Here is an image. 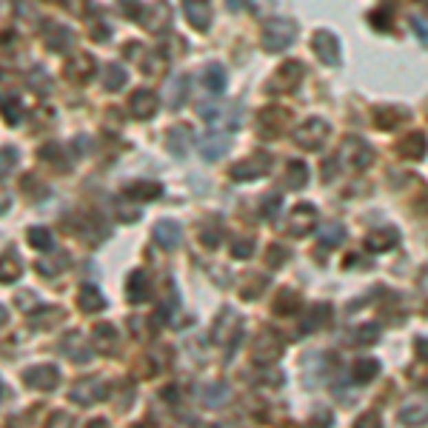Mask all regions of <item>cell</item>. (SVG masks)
I'll list each match as a JSON object with an SVG mask.
<instances>
[{
    "label": "cell",
    "instance_id": "484cf974",
    "mask_svg": "<svg viewBox=\"0 0 428 428\" xmlns=\"http://www.w3.org/2000/svg\"><path fill=\"white\" fill-rule=\"evenodd\" d=\"M328 317H332V308H328V306H317V308H311V317L303 323V332H314V325L320 323H325Z\"/></svg>",
    "mask_w": 428,
    "mask_h": 428
},
{
    "label": "cell",
    "instance_id": "5bb4252c",
    "mask_svg": "<svg viewBox=\"0 0 428 428\" xmlns=\"http://www.w3.org/2000/svg\"><path fill=\"white\" fill-rule=\"evenodd\" d=\"M400 420L405 425H422L428 420V400L420 397V400H411V403H405L400 408Z\"/></svg>",
    "mask_w": 428,
    "mask_h": 428
},
{
    "label": "cell",
    "instance_id": "8d00e7d4",
    "mask_svg": "<svg viewBox=\"0 0 428 428\" xmlns=\"http://www.w3.org/2000/svg\"><path fill=\"white\" fill-rule=\"evenodd\" d=\"M226 3H228V9H240L243 0H226Z\"/></svg>",
    "mask_w": 428,
    "mask_h": 428
},
{
    "label": "cell",
    "instance_id": "ac0fdd59",
    "mask_svg": "<svg viewBox=\"0 0 428 428\" xmlns=\"http://www.w3.org/2000/svg\"><path fill=\"white\" fill-rule=\"evenodd\" d=\"M166 143L174 154H186L189 151V143H191V129L189 126H174L169 134H166Z\"/></svg>",
    "mask_w": 428,
    "mask_h": 428
},
{
    "label": "cell",
    "instance_id": "52a82bcc",
    "mask_svg": "<svg viewBox=\"0 0 428 428\" xmlns=\"http://www.w3.org/2000/svg\"><path fill=\"white\" fill-rule=\"evenodd\" d=\"M140 21H143V26H146L149 32L160 34V32H166L169 23H171V12H169L166 3H151V6L140 14Z\"/></svg>",
    "mask_w": 428,
    "mask_h": 428
},
{
    "label": "cell",
    "instance_id": "d6986e66",
    "mask_svg": "<svg viewBox=\"0 0 428 428\" xmlns=\"http://www.w3.org/2000/svg\"><path fill=\"white\" fill-rule=\"evenodd\" d=\"M226 151H228V138H226V134H208V138L203 140V158L206 160H220Z\"/></svg>",
    "mask_w": 428,
    "mask_h": 428
},
{
    "label": "cell",
    "instance_id": "8fae6325",
    "mask_svg": "<svg viewBox=\"0 0 428 428\" xmlns=\"http://www.w3.org/2000/svg\"><path fill=\"white\" fill-rule=\"evenodd\" d=\"M425 151H428V138L422 131H411L408 138L400 140V154L408 158V160H422Z\"/></svg>",
    "mask_w": 428,
    "mask_h": 428
},
{
    "label": "cell",
    "instance_id": "836d02e7",
    "mask_svg": "<svg viewBox=\"0 0 428 428\" xmlns=\"http://www.w3.org/2000/svg\"><path fill=\"white\" fill-rule=\"evenodd\" d=\"M277 208H280V194H268L266 197V217H275Z\"/></svg>",
    "mask_w": 428,
    "mask_h": 428
},
{
    "label": "cell",
    "instance_id": "cb8c5ba5",
    "mask_svg": "<svg viewBox=\"0 0 428 428\" xmlns=\"http://www.w3.org/2000/svg\"><path fill=\"white\" fill-rule=\"evenodd\" d=\"M0 111H3V118L14 126L17 120H21V114H23V106H21V100L17 97H12V94H6V97H0Z\"/></svg>",
    "mask_w": 428,
    "mask_h": 428
},
{
    "label": "cell",
    "instance_id": "9c48e42d",
    "mask_svg": "<svg viewBox=\"0 0 428 428\" xmlns=\"http://www.w3.org/2000/svg\"><path fill=\"white\" fill-rule=\"evenodd\" d=\"M314 226H317V208L311 203H303L291 211V231L295 235H308Z\"/></svg>",
    "mask_w": 428,
    "mask_h": 428
},
{
    "label": "cell",
    "instance_id": "4fadbf2b",
    "mask_svg": "<svg viewBox=\"0 0 428 428\" xmlns=\"http://www.w3.org/2000/svg\"><path fill=\"white\" fill-rule=\"evenodd\" d=\"M131 111L138 114L140 120H149L154 111H158V94L149 92V89H140L131 94Z\"/></svg>",
    "mask_w": 428,
    "mask_h": 428
},
{
    "label": "cell",
    "instance_id": "ffe728a7",
    "mask_svg": "<svg viewBox=\"0 0 428 428\" xmlns=\"http://www.w3.org/2000/svg\"><path fill=\"white\" fill-rule=\"evenodd\" d=\"M203 83H206L208 92L220 94V92L226 89V72H223V66H220V63H208V66L203 69Z\"/></svg>",
    "mask_w": 428,
    "mask_h": 428
},
{
    "label": "cell",
    "instance_id": "d4e9b609",
    "mask_svg": "<svg viewBox=\"0 0 428 428\" xmlns=\"http://www.w3.org/2000/svg\"><path fill=\"white\" fill-rule=\"evenodd\" d=\"M123 83H126V72H123V66H109V69H106V81H103V86H106L109 92H118V89H123Z\"/></svg>",
    "mask_w": 428,
    "mask_h": 428
},
{
    "label": "cell",
    "instance_id": "4dcf8cb0",
    "mask_svg": "<svg viewBox=\"0 0 428 428\" xmlns=\"http://www.w3.org/2000/svg\"><path fill=\"white\" fill-rule=\"evenodd\" d=\"M357 340L360 343H377L380 340V328L377 325H360L357 328Z\"/></svg>",
    "mask_w": 428,
    "mask_h": 428
},
{
    "label": "cell",
    "instance_id": "e575fe53",
    "mask_svg": "<svg viewBox=\"0 0 428 428\" xmlns=\"http://www.w3.org/2000/svg\"><path fill=\"white\" fill-rule=\"evenodd\" d=\"M251 248H255V240H251V237L248 240H240V243H235V255L243 257V255H248Z\"/></svg>",
    "mask_w": 428,
    "mask_h": 428
},
{
    "label": "cell",
    "instance_id": "30bf717a",
    "mask_svg": "<svg viewBox=\"0 0 428 428\" xmlns=\"http://www.w3.org/2000/svg\"><path fill=\"white\" fill-rule=\"evenodd\" d=\"M257 120H260V134H263V138H275V134H280L283 126L288 123V111L286 109H266Z\"/></svg>",
    "mask_w": 428,
    "mask_h": 428
},
{
    "label": "cell",
    "instance_id": "9a60e30c",
    "mask_svg": "<svg viewBox=\"0 0 428 428\" xmlns=\"http://www.w3.org/2000/svg\"><path fill=\"white\" fill-rule=\"evenodd\" d=\"M66 72H69V77H74V81H81V83L89 81L94 74V57L92 54H74L66 66Z\"/></svg>",
    "mask_w": 428,
    "mask_h": 428
},
{
    "label": "cell",
    "instance_id": "f1b7e54d",
    "mask_svg": "<svg viewBox=\"0 0 428 428\" xmlns=\"http://www.w3.org/2000/svg\"><path fill=\"white\" fill-rule=\"evenodd\" d=\"M14 163H17V151L12 146L0 149V178H6V174L14 169Z\"/></svg>",
    "mask_w": 428,
    "mask_h": 428
},
{
    "label": "cell",
    "instance_id": "44dd1931",
    "mask_svg": "<svg viewBox=\"0 0 428 428\" xmlns=\"http://www.w3.org/2000/svg\"><path fill=\"white\" fill-rule=\"evenodd\" d=\"M306 183H308V169H306V163L291 160L288 169H286V180H283V186H288V189H303Z\"/></svg>",
    "mask_w": 428,
    "mask_h": 428
},
{
    "label": "cell",
    "instance_id": "83f0119b",
    "mask_svg": "<svg viewBox=\"0 0 428 428\" xmlns=\"http://www.w3.org/2000/svg\"><path fill=\"white\" fill-rule=\"evenodd\" d=\"M158 235H160V240L166 243V246H174L178 243V237H180V228H178V223H160L158 226Z\"/></svg>",
    "mask_w": 428,
    "mask_h": 428
},
{
    "label": "cell",
    "instance_id": "d590c367",
    "mask_svg": "<svg viewBox=\"0 0 428 428\" xmlns=\"http://www.w3.org/2000/svg\"><path fill=\"white\" fill-rule=\"evenodd\" d=\"M417 357L428 363V340H425V337H420V340H417Z\"/></svg>",
    "mask_w": 428,
    "mask_h": 428
},
{
    "label": "cell",
    "instance_id": "6da1fadb",
    "mask_svg": "<svg viewBox=\"0 0 428 428\" xmlns=\"http://www.w3.org/2000/svg\"><path fill=\"white\" fill-rule=\"evenodd\" d=\"M295 37H297V23L280 17V21L266 23V29H263V49H268V52H283L286 46H291V41H295Z\"/></svg>",
    "mask_w": 428,
    "mask_h": 428
},
{
    "label": "cell",
    "instance_id": "7a4b0ae2",
    "mask_svg": "<svg viewBox=\"0 0 428 428\" xmlns=\"http://www.w3.org/2000/svg\"><path fill=\"white\" fill-rule=\"evenodd\" d=\"M303 63H297V61H288V63H283L277 72H275V77L268 81V92H275V94H288V92H295L297 86H300V81H303Z\"/></svg>",
    "mask_w": 428,
    "mask_h": 428
},
{
    "label": "cell",
    "instance_id": "f546056e",
    "mask_svg": "<svg viewBox=\"0 0 428 428\" xmlns=\"http://www.w3.org/2000/svg\"><path fill=\"white\" fill-rule=\"evenodd\" d=\"M129 194H131V197H138V194H140V197H158L160 186L158 183H140V186H131Z\"/></svg>",
    "mask_w": 428,
    "mask_h": 428
},
{
    "label": "cell",
    "instance_id": "1f68e13d",
    "mask_svg": "<svg viewBox=\"0 0 428 428\" xmlns=\"http://www.w3.org/2000/svg\"><path fill=\"white\" fill-rule=\"evenodd\" d=\"M354 428H383V420H380L377 414L368 411V414H363V417L354 422Z\"/></svg>",
    "mask_w": 428,
    "mask_h": 428
},
{
    "label": "cell",
    "instance_id": "4316f807",
    "mask_svg": "<svg viewBox=\"0 0 428 428\" xmlns=\"http://www.w3.org/2000/svg\"><path fill=\"white\" fill-rule=\"evenodd\" d=\"M343 237H345V228H343L340 223H328V226L323 228V243H325V246H337Z\"/></svg>",
    "mask_w": 428,
    "mask_h": 428
},
{
    "label": "cell",
    "instance_id": "3957f363",
    "mask_svg": "<svg viewBox=\"0 0 428 428\" xmlns=\"http://www.w3.org/2000/svg\"><path fill=\"white\" fill-rule=\"evenodd\" d=\"M374 160V151L368 149L360 138H348L340 146V163L343 166H352V169H365L368 163Z\"/></svg>",
    "mask_w": 428,
    "mask_h": 428
},
{
    "label": "cell",
    "instance_id": "e0dca14e",
    "mask_svg": "<svg viewBox=\"0 0 428 428\" xmlns=\"http://www.w3.org/2000/svg\"><path fill=\"white\" fill-rule=\"evenodd\" d=\"M186 94H189V81L186 77H174L166 86V103L169 109H180V103H186Z\"/></svg>",
    "mask_w": 428,
    "mask_h": 428
},
{
    "label": "cell",
    "instance_id": "d6a6232c",
    "mask_svg": "<svg viewBox=\"0 0 428 428\" xmlns=\"http://www.w3.org/2000/svg\"><path fill=\"white\" fill-rule=\"evenodd\" d=\"M29 235H32V246H49V243H52L46 228H32Z\"/></svg>",
    "mask_w": 428,
    "mask_h": 428
},
{
    "label": "cell",
    "instance_id": "7c38bea8",
    "mask_svg": "<svg viewBox=\"0 0 428 428\" xmlns=\"http://www.w3.org/2000/svg\"><path fill=\"white\" fill-rule=\"evenodd\" d=\"M186 17L194 29H208L211 23V12H208V0H183Z\"/></svg>",
    "mask_w": 428,
    "mask_h": 428
},
{
    "label": "cell",
    "instance_id": "5b68a950",
    "mask_svg": "<svg viewBox=\"0 0 428 428\" xmlns=\"http://www.w3.org/2000/svg\"><path fill=\"white\" fill-rule=\"evenodd\" d=\"M314 52L325 66H340V41H337L334 32L320 29L314 34Z\"/></svg>",
    "mask_w": 428,
    "mask_h": 428
},
{
    "label": "cell",
    "instance_id": "ba28073f",
    "mask_svg": "<svg viewBox=\"0 0 428 428\" xmlns=\"http://www.w3.org/2000/svg\"><path fill=\"white\" fill-rule=\"evenodd\" d=\"M405 120H408V109L405 106H377L374 109V123L383 131H392V129H397Z\"/></svg>",
    "mask_w": 428,
    "mask_h": 428
},
{
    "label": "cell",
    "instance_id": "2e32d148",
    "mask_svg": "<svg viewBox=\"0 0 428 428\" xmlns=\"http://www.w3.org/2000/svg\"><path fill=\"white\" fill-rule=\"evenodd\" d=\"M394 246H397V228H383V231H374V235L365 237L368 251H388Z\"/></svg>",
    "mask_w": 428,
    "mask_h": 428
},
{
    "label": "cell",
    "instance_id": "8992f818",
    "mask_svg": "<svg viewBox=\"0 0 428 428\" xmlns=\"http://www.w3.org/2000/svg\"><path fill=\"white\" fill-rule=\"evenodd\" d=\"M268 169H271V158L266 151H257L255 158H248V160H243V163H237L235 169H231V178L235 180H257Z\"/></svg>",
    "mask_w": 428,
    "mask_h": 428
},
{
    "label": "cell",
    "instance_id": "7402d4cb",
    "mask_svg": "<svg viewBox=\"0 0 428 428\" xmlns=\"http://www.w3.org/2000/svg\"><path fill=\"white\" fill-rule=\"evenodd\" d=\"M43 41H46V46H49V49H54V52H63V49H69V46H72L74 37H72V32H69V29H63V26H52V32H46Z\"/></svg>",
    "mask_w": 428,
    "mask_h": 428
},
{
    "label": "cell",
    "instance_id": "603a6c76",
    "mask_svg": "<svg viewBox=\"0 0 428 428\" xmlns=\"http://www.w3.org/2000/svg\"><path fill=\"white\" fill-rule=\"evenodd\" d=\"M377 372H380V363L374 360V357H368V360H360L357 365H354V383H372L374 377H377Z\"/></svg>",
    "mask_w": 428,
    "mask_h": 428
},
{
    "label": "cell",
    "instance_id": "277c9868",
    "mask_svg": "<svg viewBox=\"0 0 428 428\" xmlns=\"http://www.w3.org/2000/svg\"><path fill=\"white\" fill-rule=\"evenodd\" d=\"M325 138H328V123L320 120V118L306 120V123L295 131V140H297L303 149H317V146L325 143Z\"/></svg>",
    "mask_w": 428,
    "mask_h": 428
}]
</instances>
